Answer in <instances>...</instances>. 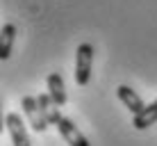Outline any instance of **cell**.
Segmentation results:
<instances>
[{"label": "cell", "mask_w": 157, "mask_h": 146, "mask_svg": "<svg viewBox=\"0 0 157 146\" xmlns=\"http://www.w3.org/2000/svg\"><path fill=\"white\" fill-rule=\"evenodd\" d=\"M91 66H94V46L80 44L75 50V82L84 87L91 78Z\"/></svg>", "instance_id": "6da1fadb"}, {"label": "cell", "mask_w": 157, "mask_h": 146, "mask_svg": "<svg viewBox=\"0 0 157 146\" xmlns=\"http://www.w3.org/2000/svg\"><path fill=\"white\" fill-rule=\"evenodd\" d=\"M36 101H39V107L43 110L48 123H55V126H57V123L62 121V114H59V105L52 101V96L50 94H39V96H36Z\"/></svg>", "instance_id": "52a82bcc"}, {"label": "cell", "mask_w": 157, "mask_h": 146, "mask_svg": "<svg viewBox=\"0 0 157 146\" xmlns=\"http://www.w3.org/2000/svg\"><path fill=\"white\" fill-rule=\"evenodd\" d=\"M116 94H118V98H121V103L128 107L130 112H132V114H139V112H141L144 107H146V105H144V101L139 98V94H137L134 89H130L128 85H121V87L116 89Z\"/></svg>", "instance_id": "5b68a950"}, {"label": "cell", "mask_w": 157, "mask_h": 146, "mask_svg": "<svg viewBox=\"0 0 157 146\" xmlns=\"http://www.w3.org/2000/svg\"><path fill=\"white\" fill-rule=\"evenodd\" d=\"M21 105H23V112H25V116H28L32 130H36V132L46 130L48 128V119H46V114H43V110L39 107V101H36L34 96H25V98L21 101Z\"/></svg>", "instance_id": "7a4b0ae2"}, {"label": "cell", "mask_w": 157, "mask_h": 146, "mask_svg": "<svg viewBox=\"0 0 157 146\" xmlns=\"http://www.w3.org/2000/svg\"><path fill=\"white\" fill-rule=\"evenodd\" d=\"M5 123H7V130H9V137H12L14 146H32L28 128H25L23 119L16 114V112H9V114L5 116Z\"/></svg>", "instance_id": "3957f363"}, {"label": "cell", "mask_w": 157, "mask_h": 146, "mask_svg": "<svg viewBox=\"0 0 157 146\" xmlns=\"http://www.w3.org/2000/svg\"><path fill=\"white\" fill-rule=\"evenodd\" d=\"M48 94L52 96V101L59 107L66 105V89H64V78L59 73H50L48 75Z\"/></svg>", "instance_id": "ba28073f"}, {"label": "cell", "mask_w": 157, "mask_h": 146, "mask_svg": "<svg viewBox=\"0 0 157 146\" xmlns=\"http://www.w3.org/2000/svg\"><path fill=\"white\" fill-rule=\"evenodd\" d=\"M57 130L62 132L64 142H66L68 146H89V139H86L84 135L78 130V126H75L71 119L62 116V121L57 123Z\"/></svg>", "instance_id": "277c9868"}, {"label": "cell", "mask_w": 157, "mask_h": 146, "mask_svg": "<svg viewBox=\"0 0 157 146\" xmlns=\"http://www.w3.org/2000/svg\"><path fill=\"white\" fill-rule=\"evenodd\" d=\"M14 39H16V25L5 23L2 32H0V59H7L9 55H12Z\"/></svg>", "instance_id": "9c48e42d"}, {"label": "cell", "mask_w": 157, "mask_h": 146, "mask_svg": "<svg viewBox=\"0 0 157 146\" xmlns=\"http://www.w3.org/2000/svg\"><path fill=\"white\" fill-rule=\"evenodd\" d=\"M153 123H157V101H153L150 105H146L139 114H132V126L137 130H146Z\"/></svg>", "instance_id": "8992f818"}]
</instances>
